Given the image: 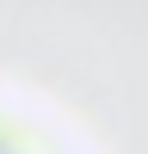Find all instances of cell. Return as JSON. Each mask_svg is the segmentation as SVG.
I'll return each mask as SVG.
<instances>
[{"label": "cell", "mask_w": 148, "mask_h": 154, "mask_svg": "<svg viewBox=\"0 0 148 154\" xmlns=\"http://www.w3.org/2000/svg\"><path fill=\"white\" fill-rule=\"evenodd\" d=\"M0 154H68L56 142V136H43L31 117H12V111H0Z\"/></svg>", "instance_id": "obj_1"}]
</instances>
